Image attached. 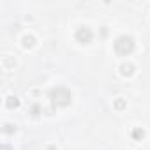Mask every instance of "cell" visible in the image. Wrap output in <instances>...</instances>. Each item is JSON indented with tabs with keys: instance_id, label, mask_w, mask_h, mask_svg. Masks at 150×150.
I'll return each mask as SVG.
<instances>
[{
	"instance_id": "obj_8",
	"label": "cell",
	"mask_w": 150,
	"mask_h": 150,
	"mask_svg": "<svg viewBox=\"0 0 150 150\" xmlns=\"http://www.w3.org/2000/svg\"><path fill=\"white\" fill-rule=\"evenodd\" d=\"M131 136H132V139H136V141H141V139L145 138V131H143L141 127H136V129H132Z\"/></svg>"
},
{
	"instance_id": "obj_4",
	"label": "cell",
	"mask_w": 150,
	"mask_h": 150,
	"mask_svg": "<svg viewBox=\"0 0 150 150\" xmlns=\"http://www.w3.org/2000/svg\"><path fill=\"white\" fill-rule=\"evenodd\" d=\"M132 72H134V65L132 64H122L120 65V74L122 76L129 78V76H132Z\"/></svg>"
},
{
	"instance_id": "obj_6",
	"label": "cell",
	"mask_w": 150,
	"mask_h": 150,
	"mask_svg": "<svg viewBox=\"0 0 150 150\" xmlns=\"http://www.w3.org/2000/svg\"><path fill=\"white\" fill-rule=\"evenodd\" d=\"M21 44H23V48L30 50V48H34V46H35V37H34V35H23Z\"/></svg>"
},
{
	"instance_id": "obj_3",
	"label": "cell",
	"mask_w": 150,
	"mask_h": 150,
	"mask_svg": "<svg viewBox=\"0 0 150 150\" xmlns=\"http://www.w3.org/2000/svg\"><path fill=\"white\" fill-rule=\"evenodd\" d=\"M92 39H94V34L88 27H80L76 30V41L80 44H88V42H92Z\"/></svg>"
},
{
	"instance_id": "obj_10",
	"label": "cell",
	"mask_w": 150,
	"mask_h": 150,
	"mask_svg": "<svg viewBox=\"0 0 150 150\" xmlns=\"http://www.w3.org/2000/svg\"><path fill=\"white\" fill-rule=\"evenodd\" d=\"M41 111H42V108H41L39 104H34V106L30 108V115H32V117H37V115H41Z\"/></svg>"
},
{
	"instance_id": "obj_9",
	"label": "cell",
	"mask_w": 150,
	"mask_h": 150,
	"mask_svg": "<svg viewBox=\"0 0 150 150\" xmlns=\"http://www.w3.org/2000/svg\"><path fill=\"white\" fill-rule=\"evenodd\" d=\"M4 132H6V134H14V132H16V125H13V124H4Z\"/></svg>"
},
{
	"instance_id": "obj_1",
	"label": "cell",
	"mask_w": 150,
	"mask_h": 150,
	"mask_svg": "<svg viewBox=\"0 0 150 150\" xmlns=\"http://www.w3.org/2000/svg\"><path fill=\"white\" fill-rule=\"evenodd\" d=\"M50 101L53 108H65L71 104L72 101V94L71 90H67L65 87H57L50 90Z\"/></svg>"
},
{
	"instance_id": "obj_13",
	"label": "cell",
	"mask_w": 150,
	"mask_h": 150,
	"mask_svg": "<svg viewBox=\"0 0 150 150\" xmlns=\"http://www.w3.org/2000/svg\"><path fill=\"white\" fill-rule=\"evenodd\" d=\"M48 150H57V148H55V146H50V148H48Z\"/></svg>"
},
{
	"instance_id": "obj_7",
	"label": "cell",
	"mask_w": 150,
	"mask_h": 150,
	"mask_svg": "<svg viewBox=\"0 0 150 150\" xmlns=\"http://www.w3.org/2000/svg\"><path fill=\"white\" fill-rule=\"evenodd\" d=\"M6 106H7V108H11V110H14V108H18V106H20V99H18L16 96H9V97L6 99Z\"/></svg>"
},
{
	"instance_id": "obj_5",
	"label": "cell",
	"mask_w": 150,
	"mask_h": 150,
	"mask_svg": "<svg viewBox=\"0 0 150 150\" xmlns=\"http://www.w3.org/2000/svg\"><path fill=\"white\" fill-rule=\"evenodd\" d=\"M113 108H115L117 111H124V110L127 108V101H125L124 97H117V99H113Z\"/></svg>"
},
{
	"instance_id": "obj_12",
	"label": "cell",
	"mask_w": 150,
	"mask_h": 150,
	"mask_svg": "<svg viewBox=\"0 0 150 150\" xmlns=\"http://www.w3.org/2000/svg\"><path fill=\"white\" fill-rule=\"evenodd\" d=\"M2 150H11V146L9 145H2Z\"/></svg>"
},
{
	"instance_id": "obj_11",
	"label": "cell",
	"mask_w": 150,
	"mask_h": 150,
	"mask_svg": "<svg viewBox=\"0 0 150 150\" xmlns=\"http://www.w3.org/2000/svg\"><path fill=\"white\" fill-rule=\"evenodd\" d=\"M4 65H6V67H14L16 62H14L11 57H4Z\"/></svg>"
},
{
	"instance_id": "obj_2",
	"label": "cell",
	"mask_w": 150,
	"mask_h": 150,
	"mask_svg": "<svg viewBox=\"0 0 150 150\" xmlns=\"http://www.w3.org/2000/svg\"><path fill=\"white\" fill-rule=\"evenodd\" d=\"M115 51L122 57L125 55H131L134 51V39L131 35H122L115 41Z\"/></svg>"
}]
</instances>
